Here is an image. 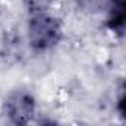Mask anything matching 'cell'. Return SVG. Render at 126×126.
I'll return each mask as SVG.
<instances>
[{
	"label": "cell",
	"mask_w": 126,
	"mask_h": 126,
	"mask_svg": "<svg viewBox=\"0 0 126 126\" xmlns=\"http://www.w3.org/2000/svg\"><path fill=\"white\" fill-rule=\"evenodd\" d=\"M61 36L62 30L56 18L47 15L43 11H37L30 16L28 37L34 50H47L53 47L61 40Z\"/></svg>",
	"instance_id": "6da1fadb"
},
{
	"label": "cell",
	"mask_w": 126,
	"mask_h": 126,
	"mask_svg": "<svg viewBox=\"0 0 126 126\" xmlns=\"http://www.w3.org/2000/svg\"><path fill=\"white\" fill-rule=\"evenodd\" d=\"M5 113L15 125L28 123L34 113V99L27 92H15L5 102Z\"/></svg>",
	"instance_id": "7a4b0ae2"
},
{
	"label": "cell",
	"mask_w": 126,
	"mask_h": 126,
	"mask_svg": "<svg viewBox=\"0 0 126 126\" xmlns=\"http://www.w3.org/2000/svg\"><path fill=\"white\" fill-rule=\"evenodd\" d=\"M125 6H126L125 0H111V3H110L107 27L117 34H123V30H125V16H126Z\"/></svg>",
	"instance_id": "3957f363"
}]
</instances>
